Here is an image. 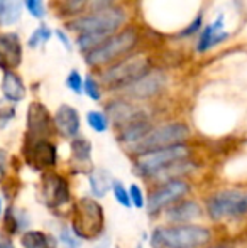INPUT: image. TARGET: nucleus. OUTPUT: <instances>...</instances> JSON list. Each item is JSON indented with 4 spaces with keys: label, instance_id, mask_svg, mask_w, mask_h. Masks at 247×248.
Segmentation results:
<instances>
[{
    "label": "nucleus",
    "instance_id": "nucleus-1",
    "mask_svg": "<svg viewBox=\"0 0 247 248\" xmlns=\"http://www.w3.org/2000/svg\"><path fill=\"white\" fill-rule=\"evenodd\" d=\"M152 68V61L148 54H131L114 61L112 64L105 66L102 73L99 75V81L102 86H105L110 92H120L124 86L131 85L132 81L142 76L146 71Z\"/></svg>",
    "mask_w": 247,
    "mask_h": 248
},
{
    "label": "nucleus",
    "instance_id": "nucleus-2",
    "mask_svg": "<svg viewBox=\"0 0 247 248\" xmlns=\"http://www.w3.org/2000/svg\"><path fill=\"white\" fill-rule=\"evenodd\" d=\"M139 39L141 36L135 27H124L114 32L102 46L83 54V61L90 68H105L117 59L134 52L135 47L139 46Z\"/></svg>",
    "mask_w": 247,
    "mask_h": 248
},
{
    "label": "nucleus",
    "instance_id": "nucleus-3",
    "mask_svg": "<svg viewBox=\"0 0 247 248\" xmlns=\"http://www.w3.org/2000/svg\"><path fill=\"white\" fill-rule=\"evenodd\" d=\"M127 22V10L124 7L109 5L103 9H95L86 16H76L66 20L65 29L68 32L83 34V32H109L114 34L122 29Z\"/></svg>",
    "mask_w": 247,
    "mask_h": 248
},
{
    "label": "nucleus",
    "instance_id": "nucleus-4",
    "mask_svg": "<svg viewBox=\"0 0 247 248\" xmlns=\"http://www.w3.org/2000/svg\"><path fill=\"white\" fill-rule=\"evenodd\" d=\"M210 240V232L201 226H169L154 230L151 245L154 248H198Z\"/></svg>",
    "mask_w": 247,
    "mask_h": 248
},
{
    "label": "nucleus",
    "instance_id": "nucleus-5",
    "mask_svg": "<svg viewBox=\"0 0 247 248\" xmlns=\"http://www.w3.org/2000/svg\"><path fill=\"white\" fill-rule=\"evenodd\" d=\"M190 137V128L185 124H166L161 127L151 128L142 139H139L135 144L129 145V149L135 154H144L149 150H158L163 147H169V145L183 144L186 139Z\"/></svg>",
    "mask_w": 247,
    "mask_h": 248
},
{
    "label": "nucleus",
    "instance_id": "nucleus-6",
    "mask_svg": "<svg viewBox=\"0 0 247 248\" xmlns=\"http://www.w3.org/2000/svg\"><path fill=\"white\" fill-rule=\"evenodd\" d=\"M71 226L73 233L80 238H97L103 228V208L95 199L82 198L75 204Z\"/></svg>",
    "mask_w": 247,
    "mask_h": 248
},
{
    "label": "nucleus",
    "instance_id": "nucleus-7",
    "mask_svg": "<svg viewBox=\"0 0 247 248\" xmlns=\"http://www.w3.org/2000/svg\"><path fill=\"white\" fill-rule=\"evenodd\" d=\"M188 157H190V149L185 144L169 145V147L139 154L137 160H135V169L142 176H154L156 172L168 167L169 164H175L178 160H185Z\"/></svg>",
    "mask_w": 247,
    "mask_h": 248
},
{
    "label": "nucleus",
    "instance_id": "nucleus-8",
    "mask_svg": "<svg viewBox=\"0 0 247 248\" xmlns=\"http://www.w3.org/2000/svg\"><path fill=\"white\" fill-rule=\"evenodd\" d=\"M168 85V75L163 69L151 68L149 71H146L142 76H139L135 81H132L131 85L124 86L120 90V93L127 100H149L158 96L159 93L165 90V86Z\"/></svg>",
    "mask_w": 247,
    "mask_h": 248
},
{
    "label": "nucleus",
    "instance_id": "nucleus-9",
    "mask_svg": "<svg viewBox=\"0 0 247 248\" xmlns=\"http://www.w3.org/2000/svg\"><path fill=\"white\" fill-rule=\"evenodd\" d=\"M208 213L212 218H237L247 213L246 191H222L208 201Z\"/></svg>",
    "mask_w": 247,
    "mask_h": 248
},
{
    "label": "nucleus",
    "instance_id": "nucleus-10",
    "mask_svg": "<svg viewBox=\"0 0 247 248\" xmlns=\"http://www.w3.org/2000/svg\"><path fill=\"white\" fill-rule=\"evenodd\" d=\"M24 155L31 167L36 170L49 169L56 164V147L48 139H26Z\"/></svg>",
    "mask_w": 247,
    "mask_h": 248
},
{
    "label": "nucleus",
    "instance_id": "nucleus-11",
    "mask_svg": "<svg viewBox=\"0 0 247 248\" xmlns=\"http://www.w3.org/2000/svg\"><path fill=\"white\" fill-rule=\"evenodd\" d=\"M54 120L46 105L33 101L27 107V139H48L53 134Z\"/></svg>",
    "mask_w": 247,
    "mask_h": 248
},
{
    "label": "nucleus",
    "instance_id": "nucleus-12",
    "mask_svg": "<svg viewBox=\"0 0 247 248\" xmlns=\"http://www.w3.org/2000/svg\"><path fill=\"white\" fill-rule=\"evenodd\" d=\"M229 37H231V32L225 29V16L218 14L210 24H207V26H203L200 29L195 49H197L198 54H203V52L214 49L218 44L225 43Z\"/></svg>",
    "mask_w": 247,
    "mask_h": 248
},
{
    "label": "nucleus",
    "instance_id": "nucleus-13",
    "mask_svg": "<svg viewBox=\"0 0 247 248\" xmlns=\"http://www.w3.org/2000/svg\"><path fill=\"white\" fill-rule=\"evenodd\" d=\"M105 113H107V117H109L110 124L117 125V127H120V128L132 124V122L148 118L144 108H141L139 105L132 103V101H129V100H122V98L109 101L105 107Z\"/></svg>",
    "mask_w": 247,
    "mask_h": 248
},
{
    "label": "nucleus",
    "instance_id": "nucleus-14",
    "mask_svg": "<svg viewBox=\"0 0 247 248\" xmlns=\"http://www.w3.org/2000/svg\"><path fill=\"white\" fill-rule=\"evenodd\" d=\"M41 196L49 208H61L69 201V187L66 179L60 174L48 172L41 184Z\"/></svg>",
    "mask_w": 247,
    "mask_h": 248
},
{
    "label": "nucleus",
    "instance_id": "nucleus-15",
    "mask_svg": "<svg viewBox=\"0 0 247 248\" xmlns=\"http://www.w3.org/2000/svg\"><path fill=\"white\" fill-rule=\"evenodd\" d=\"M24 56L22 41L17 32H0V69L14 71L20 66Z\"/></svg>",
    "mask_w": 247,
    "mask_h": 248
},
{
    "label": "nucleus",
    "instance_id": "nucleus-16",
    "mask_svg": "<svg viewBox=\"0 0 247 248\" xmlns=\"http://www.w3.org/2000/svg\"><path fill=\"white\" fill-rule=\"evenodd\" d=\"M186 193H188L186 183H183V181H180V179L169 181V183H166L165 186L159 187L156 193H152L151 196H149L148 209L151 213H156L161 208H165L166 204L176 201L178 198H183Z\"/></svg>",
    "mask_w": 247,
    "mask_h": 248
},
{
    "label": "nucleus",
    "instance_id": "nucleus-17",
    "mask_svg": "<svg viewBox=\"0 0 247 248\" xmlns=\"http://www.w3.org/2000/svg\"><path fill=\"white\" fill-rule=\"evenodd\" d=\"M54 128L63 135V137L75 139L80 134V115L78 110L71 105H60L53 117Z\"/></svg>",
    "mask_w": 247,
    "mask_h": 248
},
{
    "label": "nucleus",
    "instance_id": "nucleus-18",
    "mask_svg": "<svg viewBox=\"0 0 247 248\" xmlns=\"http://www.w3.org/2000/svg\"><path fill=\"white\" fill-rule=\"evenodd\" d=\"M2 95L10 103H19L26 98L27 88L24 85V79L16 71H3L2 76Z\"/></svg>",
    "mask_w": 247,
    "mask_h": 248
},
{
    "label": "nucleus",
    "instance_id": "nucleus-19",
    "mask_svg": "<svg viewBox=\"0 0 247 248\" xmlns=\"http://www.w3.org/2000/svg\"><path fill=\"white\" fill-rule=\"evenodd\" d=\"M151 128L152 127H151V124H149L148 118H142V120L132 122V124H129V125H125V127H122V130H120V134H119V140L129 147V145L135 144L139 139L144 137V135L148 134Z\"/></svg>",
    "mask_w": 247,
    "mask_h": 248
},
{
    "label": "nucleus",
    "instance_id": "nucleus-20",
    "mask_svg": "<svg viewBox=\"0 0 247 248\" xmlns=\"http://www.w3.org/2000/svg\"><path fill=\"white\" fill-rule=\"evenodd\" d=\"M112 34L109 32H83V34H76L75 39V46L82 54L97 49L99 46H102Z\"/></svg>",
    "mask_w": 247,
    "mask_h": 248
},
{
    "label": "nucleus",
    "instance_id": "nucleus-21",
    "mask_svg": "<svg viewBox=\"0 0 247 248\" xmlns=\"http://www.w3.org/2000/svg\"><path fill=\"white\" fill-rule=\"evenodd\" d=\"M92 0H56L54 9L58 17L63 19H73L76 16H82V12L90 5Z\"/></svg>",
    "mask_w": 247,
    "mask_h": 248
},
{
    "label": "nucleus",
    "instance_id": "nucleus-22",
    "mask_svg": "<svg viewBox=\"0 0 247 248\" xmlns=\"http://www.w3.org/2000/svg\"><path fill=\"white\" fill-rule=\"evenodd\" d=\"M112 186H114V177L110 176L109 170L99 169L90 174V187H92V193L95 194L97 198L105 196L107 191Z\"/></svg>",
    "mask_w": 247,
    "mask_h": 248
},
{
    "label": "nucleus",
    "instance_id": "nucleus-23",
    "mask_svg": "<svg viewBox=\"0 0 247 248\" xmlns=\"http://www.w3.org/2000/svg\"><path fill=\"white\" fill-rule=\"evenodd\" d=\"M71 155L73 160L80 166H90L92 164V144L86 139H73L71 142Z\"/></svg>",
    "mask_w": 247,
    "mask_h": 248
},
{
    "label": "nucleus",
    "instance_id": "nucleus-24",
    "mask_svg": "<svg viewBox=\"0 0 247 248\" xmlns=\"http://www.w3.org/2000/svg\"><path fill=\"white\" fill-rule=\"evenodd\" d=\"M166 215L173 221H186V219H193L197 216H200L201 211L198 208V204H195V202H183V204L168 209Z\"/></svg>",
    "mask_w": 247,
    "mask_h": 248
},
{
    "label": "nucleus",
    "instance_id": "nucleus-25",
    "mask_svg": "<svg viewBox=\"0 0 247 248\" xmlns=\"http://www.w3.org/2000/svg\"><path fill=\"white\" fill-rule=\"evenodd\" d=\"M22 9H24L22 0H7L0 26H7V27L16 26L20 20V17H22Z\"/></svg>",
    "mask_w": 247,
    "mask_h": 248
},
{
    "label": "nucleus",
    "instance_id": "nucleus-26",
    "mask_svg": "<svg viewBox=\"0 0 247 248\" xmlns=\"http://www.w3.org/2000/svg\"><path fill=\"white\" fill-rule=\"evenodd\" d=\"M53 37V29L48 24H39L36 29L33 31V34L27 39V46L31 49H39V47L46 46L49 43V39Z\"/></svg>",
    "mask_w": 247,
    "mask_h": 248
},
{
    "label": "nucleus",
    "instance_id": "nucleus-27",
    "mask_svg": "<svg viewBox=\"0 0 247 248\" xmlns=\"http://www.w3.org/2000/svg\"><path fill=\"white\" fill-rule=\"evenodd\" d=\"M24 248H56L54 240L41 232H29L22 236Z\"/></svg>",
    "mask_w": 247,
    "mask_h": 248
},
{
    "label": "nucleus",
    "instance_id": "nucleus-28",
    "mask_svg": "<svg viewBox=\"0 0 247 248\" xmlns=\"http://www.w3.org/2000/svg\"><path fill=\"white\" fill-rule=\"evenodd\" d=\"M86 124L90 125V128L99 134H103V132L109 130V125L110 120L107 117L105 111H100V110H92L86 113Z\"/></svg>",
    "mask_w": 247,
    "mask_h": 248
},
{
    "label": "nucleus",
    "instance_id": "nucleus-29",
    "mask_svg": "<svg viewBox=\"0 0 247 248\" xmlns=\"http://www.w3.org/2000/svg\"><path fill=\"white\" fill-rule=\"evenodd\" d=\"M83 93L93 101L102 100V85H100L99 78L93 75H86L83 78Z\"/></svg>",
    "mask_w": 247,
    "mask_h": 248
},
{
    "label": "nucleus",
    "instance_id": "nucleus-30",
    "mask_svg": "<svg viewBox=\"0 0 247 248\" xmlns=\"http://www.w3.org/2000/svg\"><path fill=\"white\" fill-rule=\"evenodd\" d=\"M24 3V9L27 10L33 19H37V20H43L46 17V3L44 0H22Z\"/></svg>",
    "mask_w": 247,
    "mask_h": 248
},
{
    "label": "nucleus",
    "instance_id": "nucleus-31",
    "mask_svg": "<svg viewBox=\"0 0 247 248\" xmlns=\"http://www.w3.org/2000/svg\"><path fill=\"white\" fill-rule=\"evenodd\" d=\"M66 88L75 95H83V76L78 69H71L65 79Z\"/></svg>",
    "mask_w": 247,
    "mask_h": 248
},
{
    "label": "nucleus",
    "instance_id": "nucleus-32",
    "mask_svg": "<svg viewBox=\"0 0 247 248\" xmlns=\"http://www.w3.org/2000/svg\"><path fill=\"white\" fill-rule=\"evenodd\" d=\"M201 27H203V14H198L197 17L191 19V22L188 24V26H185L181 31H180L178 36L180 37H193L195 34L200 32Z\"/></svg>",
    "mask_w": 247,
    "mask_h": 248
},
{
    "label": "nucleus",
    "instance_id": "nucleus-33",
    "mask_svg": "<svg viewBox=\"0 0 247 248\" xmlns=\"http://www.w3.org/2000/svg\"><path fill=\"white\" fill-rule=\"evenodd\" d=\"M112 189H114V196H115L117 201L120 202L122 206H125V208H131V196H129V193H127V189L122 186L120 183H114V186H112Z\"/></svg>",
    "mask_w": 247,
    "mask_h": 248
},
{
    "label": "nucleus",
    "instance_id": "nucleus-34",
    "mask_svg": "<svg viewBox=\"0 0 247 248\" xmlns=\"http://www.w3.org/2000/svg\"><path fill=\"white\" fill-rule=\"evenodd\" d=\"M54 36L58 37V41H60V44L63 47H65L68 52H73V49H75V41L69 37V34H68V31L66 29H56L54 31Z\"/></svg>",
    "mask_w": 247,
    "mask_h": 248
},
{
    "label": "nucleus",
    "instance_id": "nucleus-35",
    "mask_svg": "<svg viewBox=\"0 0 247 248\" xmlns=\"http://www.w3.org/2000/svg\"><path fill=\"white\" fill-rule=\"evenodd\" d=\"M129 196H131V202L135 206V208H142L144 206V194H142L141 187L132 184L131 191H129Z\"/></svg>",
    "mask_w": 247,
    "mask_h": 248
},
{
    "label": "nucleus",
    "instance_id": "nucleus-36",
    "mask_svg": "<svg viewBox=\"0 0 247 248\" xmlns=\"http://www.w3.org/2000/svg\"><path fill=\"white\" fill-rule=\"evenodd\" d=\"M60 240H61V243H63V247H65V248H80L78 240L73 238V235L68 232V230H63Z\"/></svg>",
    "mask_w": 247,
    "mask_h": 248
},
{
    "label": "nucleus",
    "instance_id": "nucleus-37",
    "mask_svg": "<svg viewBox=\"0 0 247 248\" xmlns=\"http://www.w3.org/2000/svg\"><path fill=\"white\" fill-rule=\"evenodd\" d=\"M14 115H16V110L12 107H7V108H0V127L7 125V122L12 120Z\"/></svg>",
    "mask_w": 247,
    "mask_h": 248
},
{
    "label": "nucleus",
    "instance_id": "nucleus-38",
    "mask_svg": "<svg viewBox=\"0 0 247 248\" xmlns=\"http://www.w3.org/2000/svg\"><path fill=\"white\" fill-rule=\"evenodd\" d=\"M117 2H119V0H92V2H90V7H92V10H95V9H103V7L115 5Z\"/></svg>",
    "mask_w": 247,
    "mask_h": 248
},
{
    "label": "nucleus",
    "instance_id": "nucleus-39",
    "mask_svg": "<svg viewBox=\"0 0 247 248\" xmlns=\"http://www.w3.org/2000/svg\"><path fill=\"white\" fill-rule=\"evenodd\" d=\"M5 172H7V154L0 149V183L5 177Z\"/></svg>",
    "mask_w": 247,
    "mask_h": 248
},
{
    "label": "nucleus",
    "instance_id": "nucleus-40",
    "mask_svg": "<svg viewBox=\"0 0 247 248\" xmlns=\"http://www.w3.org/2000/svg\"><path fill=\"white\" fill-rule=\"evenodd\" d=\"M0 248H14V245L9 238H0Z\"/></svg>",
    "mask_w": 247,
    "mask_h": 248
},
{
    "label": "nucleus",
    "instance_id": "nucleus-41",
    "mask_svg": "<svg viewBox=\"0 0 247 248\" xmlns=\"http://www.w3.org/2000/svg\"><path fill=\"white\" fill-rule=\"evenodd\" d=\"M5 3H7V0H0V22H2L3 10H5Z\"/></svg>",
    "mask_w": 247,
    "mask_h": 248
},
{
    "label": "nucleus",
    "instance_id": "nucleus-42",
    "mask_svg": "<svg viewBox=\"0 0 247 248\" xmlns=\"http://www.w3.org/2000/svg\"><path fill=\"white\" fill-rule=\"evenodd\" d=\"M0 211H2V201H0Z\"/></svg>",
    "mask_w": 247,
    "mask_h": 248
}]
</instances>
